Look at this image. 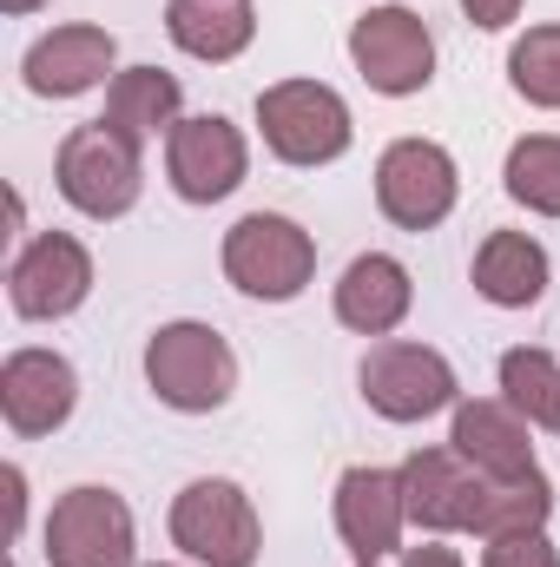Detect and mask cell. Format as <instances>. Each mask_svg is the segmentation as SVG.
<instances>
[{
    "label": "cell",
    "instance_id": "obj_1",
    "mask_svg": "<svg viewBox=\"0 0 560 567\" xmlns=\"http://www.w3.org/2000/svg\"><path fill=\"white\" fill-rule=\"evenodd\" d=\"M145 383H152V396L165 410L211 416L238 390V357H231V343L211 323L178 317V323H158L152 330V343H145Z\"/></svg>",
    "mask_w": 560,
    "mask_h": 567
},
{
    "label": "cell",
    "instance_id": "obj_2",
    "mask_svg": "<svg viewBox=\"0 0 560 567\" xmlns=\"http://www.w3.org/2000/svg\"><path fill=\"white\" fill-rule=\"evenodd\" d=\"M53 185H60V198L73 212L113 225V218H126L139 205V192H145V145L113 133L106 120L73 126L60 140V158H53Z\"/></svg>",
    "mask_w": 560,
    "mask_h": 567
},
{
    "label": "cell",
    "instance_id": "obj_3",
    "mask_svg": "<svg viewBox=\"0 0 560 567\" xmlns=\"http://www.w3.org/2000/svg\"><path fill=\"white\" fill-rule=\"evenodd\" d=\"M258 133L271 145V158H283V165H330L356 140L343 93L323 86V80H278V86H265L258 93Z\"/></svg>",
    "mask_w": 560,
    "mask_h": 567
},
{
    "label": "cell",
    "instance_id": "obj_4",
    "mask_svg": "<svg viewBox=\"0 0 560 567\" xmlns=\"http://www.w3.org/2000/svg\"><path fill=\"white\" fill-rule=\"evenodd\" d=\"M225 278L245 297L290 303V297H303V284L317 278V238L297 218H283V212H245L225 231Z\"/></svg>",
    "mask_w": 560,
    "mask_h": 567
},
{
    "label": "cell",
    "instance_id": "obj_5",
    "mask_svg": "<svg viewBox=\"0 0 560 567\" xmlns=\"http://www.w3.org/2000/svg\"><path fill=\"white\" fill-rule=\"evenodd\" d=\"M172 548H185L198 567H258L265 528H258L251 495L225 475L185 482L172 502Z\"/></svg>",
    "mask_w": 560,
    "mask_h": 567
},
{
    "label": "cell",
    "instance_id": "obj_6",
    "mask_svg": "<svg viewBox=\"0 0 560 567\" xmlns=\"http://www.w3.org/2000/svg\"><path fill=\"white\" fill-rule=\"evenodd\" d=\"M40 555L46 567H133L139 561V528H133V508L126 495L100 488V482H80L53 502L46 528H40Z\"/></svg>",
    "mask_w": 560,
    "mask_h": 567
},
{
    "label": "cell",
    "instance_id": "obj_7",
    "mask_svg": "<svg viewBox=\"0 0 560 567\" xmlns=\"http://www.w3.org/2000/svg\"><path fill=\"white\" fill-rule=\"evenodd\" d=\"M356 383H363V403L383 423H428V416H442V410L462 403V383H455L448 357L428 350V343H403V337L370 343Z\"/></svg>",
    "mask_w": 560,
    "mask_h": 567
},
{
    "label": "cell",
    "instance_id": "obj_8",
    "mask_svg": "<svg viewBox=\"0 0 560 567\" xmlns=\"http://www.w3.org/2000/svg\"><path fill=\"white\" fill-rule=\"evenodd\" d=\"M403 502H409V522L422 535H481L488 502H495V475H481L455 449H416L403 462Z\"/></svg>",
    "mask_w": 560,
    "mask_h": 567
},
{
    "label": "cell",
    "instance_id": "obj_9",
    "mask_svg": "<svg viewBox=\"0 0 560 567\" xmlns=\"http://www.w3.org/2000/svg\"><path fill=\"white\" fill-rule=\"evenodd\" d=\"M350 60L383 100H409L435 80V33L416 7H370L350 27Z\"/></svg>",
    "mask_w": 560,
    "mask_h": 567
},
{
    "label": "cell",
    "instance_id": "obj_10",
    "mask_svg": "<svg viewBox=\"0 0 560 567\" xmlns=\"http://www.w3.org/2000/svg\"><path fill=\"white\" fill-rule=\"evenodd\" d=\"M462 198V172L448 145L435 140H396L376 158V205L396 231H435Z\"/></svg>",
    "mask_w": 560,
    "mask_h": 567
},
{
    "label": "cell",
    "instance_id": "obj_11",
    "mask_svg": "<svg viewBox=\"0 0 560 567\" xmlns=\"http://www.w3.org/2000/svg\"><path fill=\"white\" fill-rule=\"evenodd\" d=\"M93 297V251L66 231H40L7 265V303L27 323H60Z\"/></svg>",
    "mask_w": 560,
    "mask_h": 567
},
{
    "label": "cell",
    "instance_id": "obj_12",
    "mask_svg": "<svg viewBox=\"0 0 560 567\" xmlns=\"http://www.w3.org/2000/svg\"><path fill=\"white\" fill-rule=\"evenodd\" d=\"M245 172H251V145H245V133L225 113H191V120L172 126V140H165V178H172V192L185 205L231 198L245 185Z\"/></svg>",
    "mask_w": 560,
    "mask_h": 567
},
{
    "label": "cell",
    "instance_id": "obj_13",
    "mask_svg": "<svg viewBox=\"0 0 560 567\" xmlns=\"http://www.w3.org/2000/svg\"><path fill=\"white\" fill-rule=\"evenodd\" d=\"M409 528V502H403V468H343L336 482V535L356 555V567L390 561L403 548Z\"/></svg>",
    "mask_w": 560,
    "mask_h": 567
},
{
    "label": "cell",
    "instance_id": "obj_14",
    "mask_svg": "<svg viewBox=\"0 0 560 567\" xmlns=\"http://www.w3.org/2000/svg\"><path fill=\"white\" fill-rule=\"evenodd\" d=\"M73 403H80V370L60 350H13L0 363V416L20 442L66 429Z\"/></svg>",
    "mask_w": 560,
    "mask_h": 567
},
{
    "label": "cell",
    "instance_id": "obj_15",
    "mask_svg": "<svg viewBox=\"0 0 560 567\" xmlns=\"http://www.w3.org/2000/svg\"><path fill=\"white\" fill-rule=\"evenodd\" d=\"M448 449L462 462H475L481 475L495 482H515V475H535V423L508 403V396H462L455 403V429H448Z\"/></svg>",
    "mask_w": 560,
    "mask_h": 567
},
{
    "label": "cell",
    "instance_id": "obj_16",
    "mask_svg": "<svg viewBox=\"0 0 560 567\" xmlns=\"http://www.w3.org/2000/svg\"><path fill=\"white\" fill-rule=\"evenodd\" d=\"M113 60H120L113 33L80 20V27L40 33V40L27 47V60H20V80H27L33 100H80V93H93V86L113 73Z\"/></svg>",
    "mask_w": 560,
    "mask_h": 567
},
{
    "label": "cell",
    "instance_id": "obj_17",
    "mask_svg": "<svg viewBox=\"0 0 560 567\" xmlns=\"http://www.w3.org/2000/svg\"><path fill=\"white\" fill-rule=\"evenodd\" d=\"M416 303V284L409 265L390 258V251H363L350 258V271L336 278V323L356 330V337H390Z\"/></svg>",
    "mask_w": 560,
    "mask_h": 567
},
{
    "label": "cell",
    "instance_id": "obj_18",
    "mask_svg": "<svg viewBox=\"0 0 560 567\" xmlns=\"http://www.w3.org/2000/svg\"><path fill=\"white\" fill-rule=\"evenodd\" d=\"M165 33L178 53L225 66L258 40V7L251 0H165Z\"/></svg>",
    "mask_w": 560,
    "mask_h": 567
},
{
    "label": "cell",
    "instance_id": "obj_19",
    "mask_svg": "<svg viewBox=\"0 0 560 567\" xmlns=\"http://www.w3.org/2000/svg\"><path fill=\"white\" fill-rule=\"evenodd\" d=\"M185 86L165 73V66H126L106 80V126L126 133L133 145H152V140H172V126L185 120Z\"/></svg>",
    "mask_w": 560,
    "mask_h": 567
},
{
    "label": "cell",
    "instance_id": "obj_20",
    "mask_svg": "<svg viewBox=\"0 0 560 567\" xmlns=\"http://www.w3.org/2000/svg\"><path fill=\"white\" fill-rule=\"evenodd\" d=\"M548 251L528 238V231H488L481 245H475V290L495 303V310H528V303H541V290H548Z\"/></svg>",
    "mask_w": 560,
    "mask_h": 567
},
{
    "label": "cell",
    "instance_id": "obj_21",
    "mask_svg": "<svg viewBox=\"0 0 560 567\" xmlns=\"http://www.w3.org/2000/svg\"><path fill=\"white\" fill-rule=\"evenodd\" d=\"M501 185L515 205H528L535 218H560V133H528L508 145Z\"/></svg>",
    "mask_w": 560,
    "mask_h": 567
},
{
    "label": "cell",
    "instance_id": "obj_22",
    "mask_svg": "<svg viewBox=\"0 0 560 567\" xmlns=\"http://www.w3.org/2000/svg\"><path fill=\"white\" fill-rule=\"evenodd\" d=\"M501 396H508L535 429L560 435V363L548 350H528V343L508 350V357H501Z\"/></svg>",
    "mask_w": 560,
    "mask_h": 567
},
{
    "label": "cell",
    "instance_id": "obj_23",
    "mask_svg": "<svg viewBox=\"0 0 560 567\" xmlns=\"http://www.w3.org/2000/svg\"><path fill=\"white\" fill-rule=\"evenodd\" d=\"M508 86L541 106V113H560V27H528L515 47H508Z\"/></svg>",
    "mask_w": 560,
    "mask_h": 567
},
{
    "label": "cell",
    "instance_id": "obj_24",
    "mask_svg": "<svg viewBox=\"0 0 560 567\" xmlns=\"http://www.w3.org/2000/svg\"><path fill=\"white\" fill-rule=\"evenodd\" d=\"M481 567H560V555H554V542H548V528H541V535H501V542H488Z\"/></svg>",
    "mask_w": 560,
    "mask_h": 567
},
{
    "label": "cell",
    "instance_id": "obj_25",
    "mask_svg": "<svg viewBox=\"0 0 560 567\" xmlns=\"http://www.w3.org/2000/svg\"><path fill=\"white\" fill-rule=\"evenodd\" d=\"M462 13H468L481 33H501V27L521 20V0H462Z\"/></svg>",
    "mask_w": 560,
    "mask_h": 567
},
{
    "label": "cell",
    "instance_id": "obj_26",
    "mask_svg": "<svg viewBox=\"0 0 560 567\" xmlns=\"http://www.w3.org/2000/svg\"><path fill=\"white\" fill-rule=\"evenodd\" d=\"M0 488H7V542H20V522H27V475L7 462V468H0Z\"/></svg>",
    "mask_w": 560,
    "mask_h": 567
},
{
    "label": "cell",
    "instance_id": "obj_27",
    "mask_svg": "<svg viewBox=\"0 0 560 567\" xmlns=\"http://www.w3.org/2000/svg\"><path fill=\"white\" fill-rule=\"evenodd\" d=\"M403 567H462V555H455V548H442V535H435V542L409 548V555H403Z\"/></svg>",
    "mask_w": 560,
    "mask_h": 567
},
{
    "label": "cell",
    "instance_id": "obj_28",
    "mask_svg": "<svg viewBox=\"0 0 560 567\" xmlns=\"http://www.w3.org/2000/svg\"><path fill=\"white\" fill-rule=\"evenodd\" d=\"M46 0H0V13H40Z\"/></svg>",
    "mask_w": 560,
    "mask_h": 567
},
{
    "label": "cell",
    "instance_id": "obj_29",
    "mask_svg": "<svg viewBox=\"0 0 560 567\" xmlns=\"http://www.w3.org/2000/svg\"><path fill=\"white\" fill-rule=\"evenodd\" d=\"M370 567H383V561H370Z\"/></svg>",
    "mask_w": 560,
    "mask_h": 567
},
{
    "label": "cell",
    "instance_id": "obj_30",
    "mask_svg": "<svg viewBox=\"0 0 560 567\" xmlns=\"http://www.w3.org/2000/svg\"><path fill=\"white\" fill-rule=\"evenodd\" d=\"M158 567H165V561H158Z\"/></svg>",
    "mask_w": 560,
    "mask_h": 567
}]
</instances>
